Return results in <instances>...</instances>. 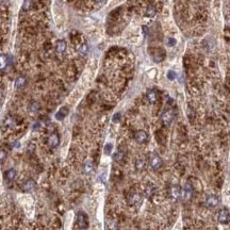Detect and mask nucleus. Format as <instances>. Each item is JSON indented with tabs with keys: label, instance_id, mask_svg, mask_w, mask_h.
<instances>
[{
	"label": "nucleus",
	"instance_id": "nucleus-21",
	"mask_svg": "<svg viewBox=\"0 0 230 230\" xmlns=\"http://www.w3.org/2000/svg\"><path fill=\"white\" fill-rule=\"evenodd\" d=\"M25 190L26 191H32L33 189L35 188V182L33 180H29V181H27L26 183H25Z\"/></svg>",
	"mask_w": 230,
	"mask_h": 230
},
{
	"label": "nucleus",
	"instance_id": "nucleus-8",
	"mask_svg": "<svg viewBox=\"0 0 230 230\" xmlns=\"http://www.w3.org/2000/svg\"><path fill=\"white\" fill-rule=\"evenodd\" d=\"M204 204H206L207 207H209V208H215V207L219 204V199H218V197L215 196V195H209V196L206 198Z\"/></svg>",
	"mask_w": 230,
	"mask_h": 230
},
{
	"label": "nucleus",
	"instance_id": "nucleus-11",
	"mask_svg": "<svg viewBox=\"0 0 230 230\" xmlns=\"http://www.w3.org/2000/svg\"><path fill=\"white\" fill-rule=\"evenodd\" d=\"M56 52L59 54H63L66 50V43L64 42L63 40H60L59 42L56 43Z\"/></svg>",
	"mask_w": 230,
	"mask_h": 230
},
{
	"label": "nucleus",
	"instance_id": "nucleus-13",
	"mask_svg": "<svg viewBox=\"0 0 230 230\" xmlns=\"http://www.w3.org/2000/svg\"><path fill=\"white\" fill-rule=\"evenodd\" d=\"M147 99L150 103H155L158 100V94L156 91H149L147 93Z\"/></svg>",
	"mask_w": 230,
	"mask_h": 230
},
{
	"label": "nucleus",
	"instance_id": "nucleus-6",
	"mask_svg": "<svg viewBox=\"0 0 230 230\" xmlns=\"http://www.w3.org/2000/svg\"><path fill=\"white\" fill-rule=\"evenodd\" d=\"M229 217H230V214H229V211L227 209H221L218 211V214H217V221L218 223L221 224H227L229 222Z\"/></svg>",
	"mask_w": 230,
	"mask_h": 230
},
{
	"label": "nucleus",
	"instance_id": "nucleus-16",
	"mask_svg": "<svg viewBox=\"0 0 230 230\" xmlns=\"http://www.w3.org/2000/svg\"><path fill=\"white\" fill-rule=\"evenodd\" d=\"M78 52L83 56H87V53H89V46H87L86 44L80 45L79 48H78Z\"/></svg>",
	"mask_w": 230,
	"mask_h": 230
},
{
	"label": "nucleus",
	"instance_id": "nucleus-23",
	"mask_svg": "<svg viewBox=\"0 0 230 230\" xmlns=\"http://www.w3.org/2000/svg\"><path fill=\"white\" fill-rule=\"evenodd\" d=\"M146 14H147V16H155V14H156V9L153 7H148V9H147V12H146Z\"/></svg>",
	"mask_w": 230,
	"mask_h": 230
},
{
	"label": "nucleus",
	"instance_id": "nucleus-26",
	"mask_svg": "<svg viewBox=\"0 0 230 230\" xmlns=\"http://www.w3.org/2000/svg\"><path fill=\"white\" fill-rule=\"evenodd\" d=\"M176 40L175 38H168V42H167V45L168 46H175L176 45Z\"/></svg>",
	"mask_w": 230,
	"mask_h": 230
},
{
	"label": "nucleus",
	"instance_id": "nucleus-4",
	"mask_svg": "<svg viewBox=\"0 0 230 230\" xmlns=\"http://www.w3.org/2000/svg\"><path fill=\"white\" fill-rule=\"evenodd\" d=\"M183 195V189L179 186H173L169 189V196L174 199H181Z\"/></svg>",
	"mask_w": 230,
	"mask_h": 230
},
{
	"label": "nucleus",
	"instance_id": "nucleus-27",
	"mask_svg": "<svg viewBox=\"0 0 230 230\" xmlns=\"http://www.w3.org/2000/svg\"><path fill=\"white\" fill-rule=\"evenodd\" d=\"M5 158V153L3 150H0V161H2Z\"/></svg>",
	"mask_w": 230,
	"mask_h": 230
},
{
	"label": "nucleus",
	"instance_id": "nucleus-18",
	"mask_svg": "<svg viewBox=\"0 0 230 230\" xmlns=\"http://www.w3.org/2000/svg\"><path fill=\"white\" fill-rule=\"evenodd\" d=\"M141 200H142V196L140 194H138V193H135V194H133L131 197H130V204H139Z\"/></svg>",
	"mask_w": 230,
	"mask_h": 230
},
{
	"label": "nucleus",
	"instance_id": "nucleus-19",
	"mask_svg": "<svg viewBox=\"0 0 230 230\" xmlns=\"http://www.w3.org/2000/svg\"><path fill=\"white\" fill-rule=\"evenodd\" d=\"M93 171V162L91 160H87L86 162L84 163V171L85 174H91Z\"/></svg>",
	"mask_w": 230,
	"mask_h": 230
},
{
	"label": "nucleus",
	"instance_id": "nucleus-5",
	"mask_svg": "<svg viewBox=\"0 0 230 230\" xmlns=\"http://www.w3.org/2000/svg\"><path fill=\"white\" fill-rule=\"evenodd\" d=\"M18 200L20 204H23V206H24L26 211H28V208L33 209V199L29 195H20L18 197Z\"/></svg>",
	"mask_w": 230,
	"mask_h": 230
},
{
	"label": "nucleus",
	"instance_id": "nucleus-9",
	"mask_svg": "<svg viewBox=\"0 0 230 230\" xmlns=\"http://www.w3.org/2000/svg\"><path fill=\"white\" fill-rule=\"evenodd\" d=\"M59 143H60V138L59 135H58V133L50 134L49 138H48V145L51 148H54L59 145Z\"/></svg>",
	"mask_w": 230,
	"mask_h": 230
},
{
	"label": "nucleus",
	"instance_id": "nucleus-2",
	"mask_svg": "<svg viewBox=\"0 0 230 230\" xmlns=\"http://www.w3.org/2000/svg\"><path fill=\"white\" fill-rule=\"evenodd\" d=\"M77 225L81 229H85L89 226V218L84 212H78L77 214Z\"/></svg>",
	"mask_w": 230,
	"mask_h": 230
},
{
	"label": "nucleus",
	"instance_id": "nucleus-28",
	"mask_svg": "<svg viewBox=\"0 0 230 230\" xmlns=\"http://www.w3.org/2000/svg\"><path fill=\"white\" fill-rule=\"evenodd\" d=\"M101 1H103V0H95V2H97V3L101 2Z\"/></svg>",
	"mask_w": 230,
	"mask_h": 230
},
{
	"label": "nucleus",
	"instance_id": "nucleus-14",
	"mask_svg": "<svg viewBox=\"0 0 230 230\" xmlns=\"http://www.w3.org/2000/svg\"><path fill=\"white\" fill-rule=\"evenodd\" d=\"M16 176H17V173L14 168H10L9 171H7V173H5V178L9 181L14 180V179L16 178Z\"/></svg>",
	"mask_w": 230,
	"mask_h": 230
},
{
	"label": "nucleus",
	"instance_id": "nucleus-25",
	"mask_svg": "<svg viewBox=\"0 0 230 230\" xmlns=\"http://www.w3.org/2000/svg\"><path fill=\"white\" fill-rule=\"evenodd\" d=\"M120 116H122V114H120V112H117V113H115L114 115H113V122L114 123H117V122H120Z\"/></svg>",
	"mask_w": 230,
	"mask_h": 230
},
{
	"label": "nucleus",
	"instance_id": "nucleus-17",
	"mask_svg": "<svg viewBox=\"0 0 230 230\" xmlns=\"http://www.w3.org/2000/svg\"><path fill=\"white\" fill-rule=\"evenodd\" d=\"M193 195V191L191 189V186H186V188L183 189V195L182 198H186V199H191Z\"/></svg>",
	"mask_w": 230,
	"mask_h": 230
},
{
	"label": "nucleus",
	"instance_id": "nucleus-12",
	"mask_svg": "<svg viewBox=\"0 0 230 230\" xmlns=\"http://www.w3.org/2000/svg\"><path fill=\"white\" fill-rule=\"evenodd\" d=\"M9 64V58L7 54L0 53V71H3Z\"/></svg>",
	"mask_w": 230,
	"mask_h": 230
},
{
	"label": "nucleus",
	"instance_id": "nucleus-7",
	"mask_svg": "<svg viewBox=\"0 0 230 230\" xmlns=\"http://www.w3.org/2000/svg\"><path fill=\"white\" fill-rule=\"evenodd\" d=\"M134 139H135V141L138 142V143L143 144L148 140V134L147 132L144 131V130H139V131H136L135 134H134Z\"/></svg>",
	"mask_w": 230,
	"mask_h": 230
},
{
	"label": "nucleus",
	"instance_id": "nucleus-24",
	"mask_svg": "<svg viewBox=\"0 0 230 230\" xmlns=\"http://www.w3.org/2000/svg\"><path fill=\"white\" fill-rule=\"evenodd\" d=\"M177 77V74L174 71H169L167 73V79L168 80H175V78Z\"/></svg>",
	"mask_w": 230,
	"mask_h": 230
},
{
	"label": "nucleus",
	"instance_id": "nucleus-10",
	"mask_svg": "<svg viewBox=\"0 0 230 230\" xmlns=\"http://www.w3.org/2000/svg\"><path fill=\"white\" fill-rule=\"evenodd\" d=\"M67 114H68V108L67 107H62V108L56 113V120H63L64 118L67 116Z\"/></svg>",
	"mask_w": 230,
	"mask_h": 230
},
{
	"label": "nucleus",
	"instance_id": "nucleus-20",
	"mask_svg": "<svg viewBox=\"0 0 230 230\" xmlns=\"http://www.w3.org/2000/svg\"><path fill=\"white\" fill-rule=\"evenodd\" d=\"M123 158H124V153L120 150L116 151V153L113 155V160H114L115 162H120L123 160Z\"/></svg>",
	"mask_w": 230,
	"mask_h": 230
},
{
	"label": "nucleus",
	"instance_id": "nucleus-1",
	"mask_svg": "<svg viewBox=\"0 0 230 230\" xmlns=\"http://www.w3.org/2000/svg\"><path fill=\"white\" fill-rule=\"evenodd\" d=\"M174 118H175V112L173 110L164 111L162 116H161V120H162L163 125L166 126V127H168L169 125L174 122Z\"/></svg>",
	"mask_w": 230,
	"mask_h": 230
},
{
	"label": "nucleus",
	"instance_id": "nucleus-15",
	"mask_svg": "<svg viewBox=\"0 0 230 230\" xmlns=\"http://www.w3.org/2000/svg\"><path fill=\"white\" fill-rule=\"evenodd\" d=\"M14 85H15L16 89H21V87H24L25 85H26V78L25 77H18L16 80H15Z\"/></svg>",
	"mask_w": 230,
	"mask_h": 230
},
{
	"label": "nucleus",
	"instance_id": "nucleus-22",
	"mask_svg": "<svg viewBox=\"0 0 230 230\" xmlns=\"http://www.w3.org/2000/svg\"><path fill=\"white\" fill-rule=\"evenodd\" d=\"M112 149H113V145L111 143H108V144H106V146H104V149H103V151H104V153H106V155H111V153H112Z\"/></svg>",
	"mask_w": 230,
	"mask_h": 230
},
{
	"label": "nucleus",
	"instance_id": "nucleus-3",
	"mask_svg": "<svg viewBox=\"0 0 230 230\" xmlns=\"http://www.w3.org/2000/svg\"><path fill=\"white\" fill-rule=\"evenodd\" d=\"M149 164H150L151 168L157 171L162 166V160L157 153H151L150 158H149Z\"/></svg>",
	"mask_w": 230,
	"mask_h": 230
}]
</instances>
